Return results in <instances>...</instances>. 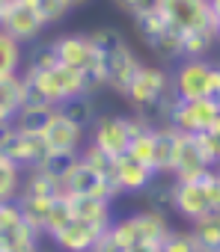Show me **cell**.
Returning a JSON list of instances; mask_svg holds the SVG:
<instances>
[{"instance_id":"cell-1","label":"cell","mask_w":220,"mask_h":252,"mask_svg":"<svg viewBox=\"0 0 220 252\" xmlns=\"http://www.w3.org/2000/svg\"><path fill=\"white\" fill-rule=\"evenodd\" d=\"M146 122L152 125H164L167 119V110L170 104L176 101L173 95V83H170V71L164 65H152V63H143L137 77L131 80V86L125 89L122 95Z\"/></svg>"},{"instance_id":"cell-2","label":"cell","mask_w":220,"mask_h":252,"mask_svg":"<svg viewBox=\"0 0 220 252\" xmlns=\"http://www.w3.org/2000/svg\"><path fill=\"white\" fill-rule=\"evenodd\" d=\"M54 45H57L60 63L83 74V83H86L89 95H95L98 89H104L101 60H98V51H95L89 33H66V36H57Z\"/></svg>"},{"instance_id":"cell-3","label":"cell","mask_w":220,"mask_h":252,"mask_svg":"<svg viewBox=\"0 0 220 252\" xmlns=\"http://www.w3.org/2000/svg\"><path fill=\"white\" fill-rule=\"evenodd\" d=\"M134 27H137V36L143 39V45L164 63H179L184 60V51H182V33L161 15V9H152L146 15H137L134 18Z\"/></svg>"},{"instance_id":"cell-4","label":"cell","mask_w":220,"mask_h":252,"mask_svg":"<svg viewBox=\"0 0 220 252\" xmlns=\"http://www.w3.org/2000/svg\"><path fill=\"white\" fill-rule=\"evenodd\" d=\"M170 231V222H167V214H158V211H134L122 220H113L110 225V234H113L125 249L131 246H140V243H155L161 246V240L167 237Z\"/></svg>"},{"instance_id":"cell-5","label":"cell","mask_w":220,"mask_h":252,"mask_svg":"<svg viewBox=\"0 0 220 252\" xmlns=\"http://www.w3.org/2000/svg\"><path fill=\"white\" fill-rule=\"evenodd\" d=\"M217 119H220V101H214V98H199V101L176 98L167 110L164 125H170L179 134H202V131H211V125Z\"/></svg>"},{"instance_id":"cell-6","label":"cell","mask_w":220,"mask_h":252,"mask_svg":"<svg viewBox=\"0 0 220 252\" xmlns=\"http://www.w3.org/2000/svg\"><path fill=\"white\" fill-rule=\"evenodd\" d=\"M211 71H214V60H193V57L179 60V63L173 65V71H170L173 95L182 98V101H199V98H208Z\"/></svg>"},{"instance_id":"cell-7","label":"cell","mask_w":220,"mask_h":252,"mask_svg":"<svg viewBox=\"0 0 220 252\" xmlns=\"http://www.w3.org/2000/svg\"><path fill=\"white\" fill-rule=\"evenodd\" d=\"M21 74L30 77L45 92V98L51 101V107H57V104H63L69 98H77V95H89L86 83H83V74L74 71V68H69V65H63V63L54 65V68H48V71H21Z\"/></svg>"},{"instance_id":"cell-8","label":"cell","mask_w":220,"mask_h":252,"mask_svg":"<svg viewBox=\"0 0 220 252\" xmlns=\"http://www.w3.org/2000/svg\"><path fill=\"white\" fill-rule=\"evenodd\" d=\"M137 128V113L134 116H119V113H110V116H98L95 125L89 128V143L98 146L101 152L107 155H125L128 152V143H131V134Z\"/></svg>"},{"instance_id":"cell-9","label":"cell","mask_w":220,"mask_h":252,"mask_svg":"<svg viewBox=\"0 0 220 252\" xmlns=\"http://www.w3.org/2000/svg\"><path fill=\"white\" fill-rule=\"evenodd\" d=\"M101 60V74H104V86L113 89L119 95H125V89L131 86V80L137 77L143 60L134 54V48L128 42H119L116 48H110L104 54H98Z\"/></svg>"},{"instance_id":"cell-10","label":"cell","mask_w":220,"mask_h":252,"mask_svg":"<svg viewBox=\"0 0 220 252\" xmlns=\"http://www.w3.org/2000/svg\"><path fill=\"white\" fill-rule=\"evenodd\" d=\"M158 9L179 33H193V30L214 27L208 0H158Z\"/></svg>"},{"instance_id":"cell-11","label":"cell","mask_w":220,"mask_h":252,"mask_svg":"<svg viewBox=\"0 0 220 252\" xmlns=\"http://www.w3.org/2000/svg\"><path fill=\"white\" fill-rule=\"evenodd\" d=\"M63 190H66L69 196H95V199H107V202H113V199L119 196V190H116L113 181L104 178V175H98V172H95L92 166H86L80 158H77L74 166L66 172Z\"/></svg>"},{"instance_id":"cell-12","label":"cell","mask_w":220,"mask_h":252,"mask_svg":"<svg viewBox=\"0 0 220 252\" xmlns=\"http://www.w3.org/2000/svg\"><path fill=\"white\" fill-rule=\"evenodd\" d=\"M3 155L12 160V163H18L24 172L27 169H36V166H42L45 160H48V155H51V149H48V140H45V134H33V131H12V137H9V143L3 146Z\"/></svg>"},{"instance_id":"cell-13","label":"cell","mask_w":220,"mask_h":252,"mask_svg":"<svg viewBox=\"0 0 220 252\" xmlns=\"http://www.w3.org/2000/svg\"><path fill=\"white\" fill-rule=\"evenodd\" d=\"M173 211L193 222L205 214H211V199H208V190H205V181L202 178H193V181H176L173 187Z\"/></svg>"},{"instance_id":"cell-14","label":"cell","mask_w":220,"mask_h":252,"mask_svg":"<svg viewBox=\"0 0 220 252\" xmlns=\"http://www.w3.org/2000/svg\"><path fill=\"white\" fill-rule=\"evenodd\" d=\"M214 166L208 160V155L202 152L196 134H182L179 140V155H176V163H173V178L176 181H193V178H202L208 175Z\"/></svg>"},{"instance_id":"cell-15","label":"cell","mask_w":220,"mask_h":252,"mask_svg":"<svg viewBox=\"0 0 220 252\" xmlns=\"http://www.w3.org/2000/svg\"><path fill=\"white\" fill-rule=\"evenodd\" d=\"M42 134H45V140H48L51 155H80V149L86 146V131L77 128L74 122H69L66 116H60L57 110H54L48 128H45Z\"/></svg>"},{"instance_id":"cell-16","label":"cell","mask_w":220,"mask_h":252,"mask_svg":"<svg viewBox=\"0 0 220 252\" xmlns=\"http://www.w3.org/2000/svg\"><path fill=\"white\" fill-rule=\"evenodd\" d=\"M0 27H3L12 39H18L21 45H33V42H39L42 39V33L48 30L45 27V21L36 15V9H30V6H24L21 0L3 15V21H0Z\"/></svg>"},{"instance_id":"cell-17","label":"cell","mask_w":220,"mask_h":252,"mask_svg":"<svg viewBox=\"0 0 220 252\" xmlns=\"http://www.w3.org/2000/svg\"><path fill=\"white\" fill-rule=\"evenodd\" d=\"M155 175H158V172H155L149 163H143V160H137V158H131V155H119V158H116L113 184H116L119 193H128V196L143 193V190L155 181Z\"/></svg>"},{"instance_id":"cell-18","label":"cell","mask_w":220,"mask_h":252,"mask_svg":"<svg viewBox=\"0 0 220 252\" xmlns=\"http://www.w3.org/2000/svg\"><path fill=\"white\" fill-rule=\"evenodd\" d=\"M107 228H98L92 222H83V220H72L66 228H60L51 243L60 249V252H92L95 240L104 234Z\"/></svg>"},{"instance_id":"cell-19","label":"cell","mask_w":220,"mask_h":252,"mask_svg":"<svg viewBox=\"0 0 220 252\" xmlns=\"http://www.w3.org/2000/svg\"><path fill=\"white\" fill-rule=\"evenodd\" d=\"M179 140H182V134L173 131L170 125H158V128H155L152 169L158 175H173V163H176V155H179Z\"/></svg>"},{"instance_id":"cell-20","label":"cell","mask_w":220,"mask_h":252,"mask_svg":"<svg viewBox=\"0 0 220 252\" xmlns=\"http://www.w3.org/2000/svg\"><path fill=\"white\" fill-rule=\"evenodd\" d=\"M72 214L74 220L92 222L98 228H110L113 225V202L107 199H95V196H72Z\"/></svg>"},{"instance_id":"cell-21","label":"cell","mask_w":220,"mask_h":252,"mask_svg":"<svg viewBox=\"0 0 220 252\" xmlns=\"http://www.w3.org/2000/svg\"><path fill=\"white\" fill-rule=\"evenodd\" d=\"M54 110H57L60 116H66L69 122H74L77 128H83L86 134H89L92 125H95V119H98V110H95V98H92V95H77V98H69V101L57 104Z\"/></svg>"},{"instance_id":"cell-22","label":"cell","mask_w":220,"mask_h":252,"mask_svg":"<svg viewBox=\"0 0 220 252\" xmlns=\"http://www.w3.org/2000/svg\"><path fill=\"white\" fill-rule=\"evenodd\" d=\"M190 234L199 252H220V211H211L190 222Z\"/></svg>"},{"instance_id":"cell-23","label":"cell","mask_w":220,"mask_h":252,"mask_svg":"<svg viewBox=\"0 0 220 252\" xmlns=\"http://www.w3.org/2000/svg\"><path fill=\"white\" fill-rule=\"evenodd\" d=\"M217 33L214 27H205V30H193V33H182V51L184 57H193V60H211L214 48H217Z\"/></svg>"},{"instance_id":"cell-24","label":"cell","mask_w":220,"mask_h":252,"mask_svg":"<svg viewBox=\"0 0 220 252\" xmlns=\"http://www.w3.org/2000/svg\"><path fill=\"white\" fill-rule=\"evenodd\" d=\"M66 193L63 190V181L48 175L45 169H27L24 172V187H21V196H45V199H54Z\"/></svg>"},{"instance_id":"cell-25","label":"cell","mask_w":220,"mask_h":252,"mask_svg":"<svg viewBox=\"0 0 220 252\" xmlns=\"http://www.w3.org/2000/svg\"><path fill=\"white\" fill-rule=\"evenodd\" d=\"M24 54H27L24 45L0 27V77L3 74H21L24 71Z\"/></svg>"},{"instance_id":"cell-26","label":"cell","mask_w":220,"mask_h":252,"mask_svg":"<svg viewBox=\"0 0 220 252\" xmlns=\"http://www.w3.org/2000/svg\"><path fill=\"white\" fill-rule=\"evenodd\" d=\"M173 187H176V178L173 175H155V181L143 190L146 196V208L149 211H173Z\"/></svg>"},{"instance_id":"cell-27","label":"cell","mask_w":220,"mask_h":252,"mask_svg":"<svg viewBox=\"0 0 220 252\" xmlns=\"http://www.w3.org/2000/svg\"><path fill=\"white\" fill-rule=\"evenodd\" d=\"M24 187V169L12 163L3 152H0V202H12L21 196Z\"/></svg>"},{"instance_id":"cell-28","label":"cell","mask_w":220,"mask_h":252,"mask_svg":"<svg viewBox=\"0 0 220 252\" xmlns=\"http://www.w3.org/2000/svg\"><path fill=\"white\" fill-rule=\"evenodd\" d=\"M51 202H54V199H45V196H18V205H21L24 222H27L39 237H42V231H45V220H48Z\"/></svg>"},{"instance_id":"cell-29","label":"cell","mask_w":220,"mask_h":252,"mask_svg":"<svg viewBox=\"0 0 220 252\" xmlns=\"http://www.w3.org/2000/svg\"><path fill=\"white\" fill-rule=\"evenodd\" d=\"M36 48L30 51V54H24V71H48V68H54V65H60V57H57V45H54V39H48V42H33Z\"/></svg>"},{"instance_id":"cell-30","label":"cell","mask_w":220,"mask_h":252,"mask_svg":"<svg viewBox=\"0 0 220 252\" xmlns=\"http://www.w3.org/2000/svg\"><path fill=\"white\" fill-rule=\"evenodd\" d=\"M72 220H74V214H72V196H69V193H60V196H54V202H51V211H48V220H45V231H42V234L54 237V234H57L60 228H66Z\"/></svg>"},{"instance_id":"cell-31","label":"cell","mask_w":220,"mask_h":252,"mask_svg":"<svg viewBox=\"0 0 220 252\" xmlns=\"http://www.w3.org/2000/svg\"><path fill=\"white\" fill-rule=\"evenodd\" d=\"M54 116V107H21L12 119V125L18 131H33V134H42L48 128V122Z\"/></svg>"},{"instance_id":"cell-32","label":"cell","mask_w":220,"mask_h":252,"mask_svg":"<svg viewBox=\"0 0 220 252\" xmlns=\"http://www.w3.org/2000/svg\"><path fill=\"white\" fill-rule=\"evenodd\" d=\"M0 104L15 119V113L24 104V74H3L0 77Z\"/></svg>"},{"instance_id":"cell-33","label":"cell","mask_w":220,"mask_h":252,"mask_svg":"<svg viewBox=\"0 0 220 252\" xmlns=\"http://www.w3.org/2000/svg\"><path fill=\"white\" fill-rule=\"evenodd\" d=\"M21 3H24V6H30V9H36V15L45 21V27L60 24V21L72 12L69 0H21Z\"/></svg>"},{"instance_id":"cell-34","label":"cell","mask_w":220,"mask_h":252,"mask_svg":"<svg viewBox=\"0 0 220 252\" xmlns=\"http://www.w3.org/2000/svg\"><path fill=\"white\" fill-rule=\"evenodd\" d=\"M86 166H92L98 175H104V178H110L113 181V172H116V158L113 155H107V152H101L98 146H92L89 140H86V146L80 149V155H77Z\"/></svg>"},{"instance_id":"cell-35","label":"cell","mask_w":220,"mask_h":252,"mask_svg":"<svg viewBox=\"0 0 220 252\" xmlns=\"http://www.w3.org/2000/svg\"><path fill=\"white\" fill-rule=\"evenodd\" d=\"M161 252H199L190 228H170L167 237L161 240Z\"/></svg>"},{"instance_id":"cell-36","label":"cell","mask_w":220,"mask_h":252,"mask_svg":"<svg viewBox=\"0 0 220 252\" xmlns=\"http://www.w3.org/2000/svg\"><path fill=\"white\" fill-rule=\"evenodd\" d=\"M74 160H77V155H48V160L42 163V166H36V169H45L48 175H54V178H66V172L74 166Z\"/></svg>"},{"instance_id":"cell-37","label":"cell","mask_w":220,"mask_h":252,"mask_svg":"<svg viewBox=\"0 0 220 252\" xmlns=\"http://www.w3.org/2000/svg\"><path fill=\"white\" fill-rule=\"evenodd\" d=\"M116 6H119L122 12H128L131 18H137V15H146V12L158 9V0H119Z\"/></svg>"},{"instance_id":"cell-38","label":"cell","mask_w":220,"mask_h":252,"mask_svg":"<svg viewBox=\"0 0 220 252\" xmlns=\"http://www.w3.org/2000/svg\"><path fill=\"white\" fill-rule=\"evenodd\" d=\"M92 252H128V249H125V246H122V243H119L113 234H110V228H107V231H104V234L95 240Z\"/></svg>"},{"instance_id":"cell-39","label":"cell","mask_w":220,"mask_h":252,"mask_svg":"<svg viewBox=\"0 0 220 252\" xmlns=\"http://www.w3.org/2000/svg\"><path fill=\"white\" fill-rule=\"evenodd\" d=\"M12 131H15V125H12V122H3V125H0V152H3V146L9 143Z\"/></svg>"},{"instance_id":"cell-40","label":"cell","mask_w":220,"mask_h":252,"mask_svg":"<svg viewBox=\"0 0 220 252\" xmlns=\"http://www.w3.org/2000/svg\"><path fill=\"white\" fill-rule=\"evenodd\" d=\"M128 252H161V246H155V243H140V246H131Z\"/></svg>"},{"instance_id":"cell-41","label":"cell","mask_w":220,"mask_h":252,"mask_svg":"<svg viewBox=\"0 0 220 252\" xmlns=\"http://www.w3.org/2000/svg\"><path fill=\"white\" fill-rule=\"evenodd\" d=\"M15 3H18V0H0V21H3V15H6Z\"/></svg>"},{"instance_id":"cell-42","label":"cell","mask_w":220,"mask_h":252,"mask_svg":"<svg viewBox=\"0 0 220 252\" xmlns=\"http://www.w3.org/2000/svg\"><path fill=\"white\" fill-rule=\"evenodd\" d=\"M211 6V21H220V0H208Z\"/></svg>"},{"instance_id":"cell-43","label":"cell","mask_w":220,"mask_h":252,"mask_svg":"<svg viewBox=\"0 0 220 252\" xmlns=\"http://www.w3.org/2000/svg\"><path fill=\"white\" fill-rule=\"evenodd\" d=\"M3 122H12V113H9L3 104H0V125H3Z\"/></svg>"},{"instance_id":"cell-44","label":"cell","mask_w":220,"mask_h":252,"mask_svg":"<svg viewBox=\"0 0 220 252\" xmlns=\"http://www.w3.org/2000/svg\"><path fill=\"white\" fill-rule=\"evenodd\" d=\"M86 3H89V0H69L72 9H80V6H86Z\"/></svg>"},{"instance_id":"cell-45","label":"cell","mask_w":220,"mask_h":252,"mask_svg":"<svg viewBox=\"0 0 220 252\" xmlns=\"http://www.w3.org/2000/svg\"><path fill=\"white\" fill-rule=\"evenodd\" d=\"M211 60H214V63H217V65H220V54H217V57H211Z\"/></svg>"},{"instance_id":"cell-46","label":"cell","mask_w":220,"mask_h":252,"mask_svg":"<svg viewBox=\"0 0 220 252\" xmlns=\"http://www.w3.org/2000/svg\"><path fill=\"white\" fill-rule=\"evenodd\" d=\"M113 3H119V0H113Z\"/></svg>"},{"instance_id":"cell-47","label":"cell","mask_w":220,"mask_h":252,"mask_svg":"<svg viewBox=\"0 0 220 252\" xmlns=\"http://www.w3.org/2000/svg\"><path fill=\"white\" fill-rule=\"evenodd\" d=\"M217 175H220V169H217Z\"/></svg>"}]
</instances>
